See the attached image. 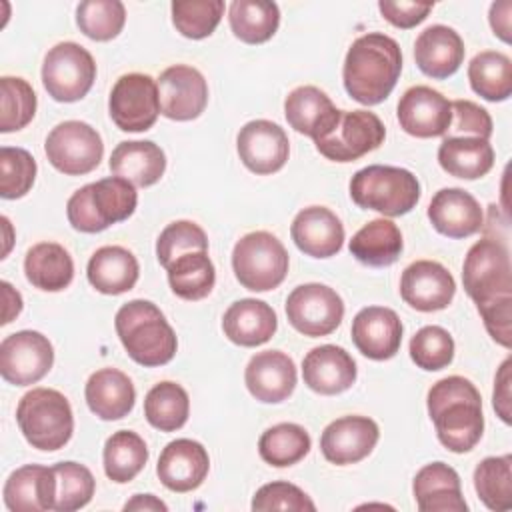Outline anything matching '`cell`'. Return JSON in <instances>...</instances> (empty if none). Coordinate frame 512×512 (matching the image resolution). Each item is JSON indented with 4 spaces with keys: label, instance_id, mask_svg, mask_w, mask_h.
<instances>
[{
    "label": "cell",
    "instance_id": "1",
    "mask_svg": "<svg viewBox=\"0 0 512 512\" xmlns=\"http://www.w3.org/2000/svg\"><path fill=\"white\" fill-rule=\"evenodd\" d=\"M428 416L444 448L470 452L482 438L484 414L478 388L464 376H446L432 384L426 396Z\"/></svg>",
    "mask_w": 512,
    "mask_h": 512
},
{
    "label": "cell",
    "instance_id": "2",
    "mask_svg": "<svg viewBox=\"0 0 512 512\" xmlns=\"http://www.w3.org/2000/svg\"><path fill=\"white\" fill-rule=\"evenodd\" d=\"M402 72V50L398 42L382 32L358 36L344 58L342 80L352 100L374 106L394 90Z\"/></svg>",
    "mask_w": 512,
    "mask_h": 512
},
{
    "label": "cell",
    "instance_id": "3",
    "mask_svg": "<svg viewBox=\"0 0 512 512\" xmlns=\"http://www.w3.org/2000/svg\"><path fill=\"white\" fill-rule=\"evenodd\" d=\"M114 326L126 354L140 366H164L176 354V334L162 310L150 300H130L120 306Z\"/></svg>",
    "mask_w": 512,
    "mask_h": 512
},
{
    "label": "cell",
    "instance_id": "4",
    "mask_svg": "<svg viewBox=\"0 0 512 512\" xmlns=\"http://www.w3.org/2000/svg\"><path fill=\"white\" fill-rule=\"evenodd\" d=\"M136 204L138 194L134 184L120 176H110L76 190L68 198L66 216L74 230L96 234L130 218Z\"/></svg>",
    "mask_w": 512,
    "mask_h": 512
},
{
    "label": "cell",
    "instance_id": "5",
    "mask_svg": "<svg viewBox=\"0 0 512 512\" xmlns=\"http://www.w3.org/2000/svg\"><path fill=\"white\" fill-rule=\"evenodd\" d=\"M22 436L32 448L54 452L68 444L74 432V416L68 398L54 388H32L16 408Z\"/></svg>",
    "mask_w": 512,
    "mask_h": 512
},
{
    "label": "cell",
    "instance_id": "6",
    "mask_svg": "<svg viewBox=\"0 0 512 512\" xmlns=\"http://www.w3.org/2000/svg\"><path fill=\"white\" fill-rule=\"evenodd\" d=\"M348 188L356 206L392 218L408 214L420 200L418 178L400 166L372 164L360 168Z\"/></svg>",
    "mask_w": 512,
    "mask_h": 512
},
{
    "label": "cell",
    "instance_id": "7",
    "mask_svg": "<svg viewBox=\"0 0 512 512\" xmlns=\"http://www.w3.org/2000/svg\"><path fill=\"white\" fill-rule=\"evenodd\" d=\"M288 252L284 244L266 230L244 234L232 250L236 280L252 292L278 288L288 274Z\"/></svg>",
    "mask_w": 512,
    "mask_h": 512
},
{
    "label": "cell",
    "instance_id": "8",
    "mask_svg": "<svg viewBox=\"0 0 512 512\" xmlns=\"http://www.w3.org/2000/svg\"><path fill=\"white\" fill-rule=\"evenodd\" d=\"M462 282L466 294L476 306L490 304L498 298L512 296L510 252L502 240L482 238L474 242L464 258Z\"/></svg>",
    "mask_w": 512,
    "mask_h": 512
},
{
    "label": "cell",
    "instance_id": "9",
    "mask_svg": "<svg viewBox=\"0 0 512 512\" xmlns=\"http://www.w3.org/2000/svg\"><path fill=\"white\" fill-rule=\"evenodd\" d=\"M96 80V62L92 54L76 42H58L42 64V84L56 102L82 100Z\"/></svg>",
    "mask_w": 512,
    "mask_h": 512
},
{
    "label": "cell",
    "instance_id": "10",
    "mask_svg": "<svg viewBox=\"0 0 512 512\" xmlns=\"http://www.w3.org/2000/svg\"><path fill=\"white\" fill-rule=\"evenodd\" d=\"M44 152L58 172L66 176H82L100 164L104 144L90 124L82 120H64L46 136Z\"/></svg>",
    "mask_w": 512,
    "mask_h": 512
},
{
    "label": "cell",
    "instance_id": "11",
    "mask_svg": "<svg viewBox=\"0 0 512 512\" xmlns=\"http://www.w3.org/2000/svg\"><path fill=\"white\" fill-rule=\"evenodd\" d=\"M386 138L382 120L370 110H340L332 130L314 140L316 150L332 162H354L376 150Z\"/></svg>",
    "mask_w": 512,
    "mask_h": 512
},
{
    "label": "cell",
    "instance_id": "12",
    "mask_svg": "<svg viewBox=\"0 0 512 512\" xmlns=\"http://www.w3.org/2000/svg\"><path fill=\"white\" fill-rule=\"evenodd\" d=\"M286 318L290 326L304 336H328L344 318V302L340 294L326 284H302L286 298Z\"/></svg>",
    "mask_w": 512,
    "mask_h": 512
},
{
    "label": "cell",
    "instance_id": "13",
    "mask_svg": "<svg viewBox=\"0 0 512 512\" xmlns=\"http://www.w3.org/2000/svg\"><path fill=\"white\" fill-rule=\"evenodd\" d=\"M108 112L122 132L150 130L160 114L158 86L154 78L140 72L120 76L112 86Z\"/></svg>",
    "mask_w": 512,
    "mask_h": 512
},
{
    "label": "cell",
    "instance_id": "14",
    "mask_svg": "<svg viewBox=\"0 0 512 512\" xmlns=\"http://www.w3.org/2000/svg\"><path fill=\"white\" fill-rule=\"evenodd\" d=\"M54 364L50 340L36 330H20L0 344V374L14 386H30L42 380Z\"/></svg>",
    "mask_w": 512,
    "mask_h": 512
},
{
    "label": "cell",
    "instance_id": "15",
    "mask_svg": "<svg viewBox=\"0 0 512 512\" xmlns=\"http://www.w3.org/2000/svg\"><path fill=\"white\" fill-rule=\"evenodd\" d=\"M156 86L160 114L170 120H194L208 104V84L202 72L188 64L168 66L156 80Z\"/></svg>",
    "mask_w": 512,
    "mask_h": 512
},
{
    "label": "cell",
    "instance_id": "16",
    "mask_svg": "<svg viewBox=\"0 0 512 512\" xmlns=\"http://www.w3.org/2000/svg\"><path fill=\"white\" fill-rule=\"evenodd\" d=\"M400 128L416 138L444 136L452 122V102L430 86L408 88L396 108Z\"/></svg>",
    "mask_w": 512,
    "mask_h": 512
},
{
    "label": "cell",
    "instance_id": "17",
    "mask_svg": "<svg viewBox=\"0 0 512 512\" xmlns=\"http://www.w3.org/2000/svg\"><path fill=\"white\" fill-rule=\"evenodd\" d=\"M236 150L242 164L260 176L278 172L290 154V142L276 122L250 120L236 136Z\"/></svg>",
    "mask_w": 512,
    "mask_h": 512
},
{
    "label": "cell",
    "instance_id": "18",
    "mask_svg": "<svg viewBox=\"0 0 512 512\" xmlns=\"http://www.w3.org/2000/svg\"><path fill=\"white\" fill-rule=\"evenodd\" d=\"M454 294L456 282L440 262L416 260L402 272L400 296L418 312L444 310L452 302Z\"/></svg>",
    "mask_w": 512,
    "mask_h": 512
},
{
    "label": "cell",
    "instance_id": "19",
    "mask_svg": "<svg viewBox=\"0 0 512 512\" xmlns=\"http://www.w3.org/2000/svg\"><path fill=\"white\" fill-rule=\"evenodd\" d=\"M380 438L378 424L368 416H342L332 420L322 436L320 450L336 466H348L364 460Z\"/></svg>",
    "mask_w": 512,
    "mask_h": 512
},
{
    "label": "cell",
    "instance_id": "20",
    "mask_svg": "<svg viewBox=\"0 0 512 512\" xmlns=\"http://www.w3.org/2000/svg\"><path fill=\"white\" fill-rule=\"evenodd\" d=\"M210 456L206 448L190 438H176L160 452L156 474L172 492L196 490L208 476Z\"/></svg>",
    "mask_w": 512,
    "mask_h": 512
},
{
    "label": "cell",
    "instance_id": "21",
    "mask_svg": "<svg viewBox=\"0 0 512 512\" xmlns=\"http://www.w3.org/2000/svg\"><path fill=\"white\" fill-rule=\"evenodd\" d=\"M402 322L392 308L366 306L352 320V342L370 360H390L402 344Z\"/></svg>",
    "mask_w": 512,
    "mask_h": 512
},
{
    "label": "cell",
    "instance_id": "22",
    "mask_svg": "<svg viewBox=\"0 0 512 512\" xmlns=\"http://www.w3.org/2000/svg\"><path fill=\"white\" fill-rule=\"evenodd\" d=\"M296 364L282 350H264L250 358L244 370L248 392L264 404L284 402L296 388Z\"/></svg>",
    "mask_w": 512,
    "mask_h": 512
},
{
    "label": "cell",
    "instance_id": "23",
    "mask_svg": "<svg viewBox=\"0 0 512 512\" xmlns=\"http://www.w3.org/2000/svg\"><path fill=\"white\" fill-rule=\"evenodd\" d=\"M302 378L318 394H342L356 382V362L342 346L322 344L304 356Z\"/></svg>",
    "mask_w": 512,
    "mask_h": 512
},
{
    "label": "cell",
    "instance_id": "24",
    "mask_svg": "<svg viewBox=\"0 0 512 512\" xmlns=\"http://www.w3.org/2000/svg\"><path fill=\"white\" fill-rule=\"evenodd\" d=\"M428 220L436 232L448 238H468L484 226V212L470 192L442 188L428 204Z\"/></svg>",
    "mask_w": 512,
    "mask_h": 512
},
{
    "label": "cell",
    "instance_id": "25",
    "mask_svg": "<svg viewBox=\"0 0 512 512\" xmlns=\"http://www.w3.org/2000/svg\"><path fill=\"white\" fill-rule=\"evenodd\" d=\"M290 236L306 256L330 258L344 244V226L330 208L308 206L294 216Z\"/></svg>",
    "mask_w": 512,
    "mask_h": 512
},
{
    "label": "cell",
    "instance_id": "26",
    "mask_svg": "<svg viewBox=\"0 0 512 512\" xmlns=\"http://www.w3.org/2000/svg\"><path fill=\"white\" fill-rule=\"evenodd\" d=\"M414 500L420 512H466L458 472L444 464L432 462L422 466L412 482Z\"/></svg>",
    "mask_w": 512,
    "mask_h": 512
},
{
    "label": "cell",
    "instance_id": "27",
    "mask_svg": "<svg viewBox=\"0 0 512 512\" xmlns=\"http://www.w3.org/2000/svg\"><path fill=\"white\" fill-rule=\"evenodd\" d=\"M464 42L460 34L444 24H432L422 30L414 42L416 66L430 78L452 76L464 60Z\"/></svg>",
    "mask_w": 512,
    "mask_h": 512
},
{
    "label": "cell",
    "instance_id": "28",
    "mask_svg": "<svg viewBox=\"0 0 512 512\" xmlns=\"http://www.w3.org/2000/svg\"><path fill=\"white\" fill-rule=\"evenodd\" d=\"M284 114L290 128L318 140L332 130L340 110L324 90L316 86H298L286 96Z\"/></svg>",
    "mask_w": 512,
    "mask_h": 512
},
{
    "label": "cell",
    "instance_id": "29",
    "mask_svg": "<svg viewBox=\"0 0 512 512\" xmlns=\"http://www.w3.org/2000/svg\"><path fill=\"white\" fill-rule=\"evenodd\" d=\"M278 328L276 312L270 304L256 298H242L228 306L222 318L224 336L244 348L266 344Z\"/></svg>",
    "mask_w": 512,
    "mask_h": 512
},
{
    "label": "cell",
    "instance_id": "30",
    "mask_svg": "<svg viewBox=\"0 0 512 512\" xmlns=\"http://www.w3.org/2000/svg\"><path fill=\"white\" fill-rule=\"evenodd\" d=\"M84 398L92 414L100 420H120L128 416L136 402L132 380L116 368H100L90 374Z\"/></svg>",
    "mask_w": 512,
    "mask_h": 512
},
{
    "label": "cell",
    "instance_id": "31",
    "mask_svg": "<svg viewBox=\"0 0 512 512\" xmlns=\"http://www.w3.org/2000/svg\"><path fill=\"white\" fill-rule=\"evenodd\" d=\"M2 496L12 512L54 510V470L26 464L8 476Z\"/></svg>",
    "mask_w": 512,
    "mask_h": 512
},
{
    "label": "cell",
    "instance_id": "32",
    "mask_svg": "<svg viewBox=\"0 0 512 512\" xmlns=\"http://www.w3.org/2000/svg\"><path fill=\"white\" fill-rule=\"evenodd\" d=\"M108 164L114 176L146 188L162 178L166 170V156L152 140H126L112 150Z\"/></svg>",
    "mask_w": 512,
    "mask_h": 512
},
{
    "label": "cell",
    "instance_id": "33",
    "mask_svg": "<svg viewBox=\"0 0 512 512\" xmlns=\"http://www.w3.org/2000/svg\"><path fill=\"white\" fill-rule=\"evenodd\" d=\"M86 276L98 292L118 296L134 288L140 266L130 250L122 246H102L90 256Z\"/></svg>",
    "mask_w": 512,
    "mask_h": 512
},
{
    "label": "cell",
    "instance_id": "34",
    "mask_svg": "<svg viewBox=\"0 0 512 512\" xmlns=\"http://www.w3.org/2000/svg\"><path fill=\"white\" fill-rule=\"evenodd\" d=\"M438 164L450 176L476 180L492 170L494 148L482 138L446 136L438 148Z\"/></svg>",
    "mask_w": 512,
    "mask_h": 512
},
{
    "label": "cell",
    "instance_id": "35",
    "mask_svg": "<svg viewBox=\"0 0 512 512\" xmlns=\"http://www.w3.org/2000/svg\"><path fill=\"white\" fill-rule=\"evenodd\" d=\"M26 280L44 292H60L70 286L74 278V262L64 246L58 242H38L24 258Z\"/></svg>",
    "mask_w": 512,
    "mask_h": 512
},
{
    "label": "cell",
    "instance_id": "36",
    "mask_svg": "<svg viewBox=\"0 0 512 512\" xmlns=\"http://www.w3.org/2000/svg\"><path fill=\"white\" fill-rule=\"evenodd\" d=\"M350 254L372 268L394 264L404 248L400 228L386 218H376L364 224L348 244Z\"/></svg>",
    "mask_w": 512,
    "mask_h": 512
},
{
    "label": "cell",
    "instance_id": "37",
    "mask_svg": "<svg viewBox=\"0 0 512 512\" xmlns=\"http://www.w3.org/2000/svg\"><path fill=\"white\" fill-rule=\"evenodd\" d=\"M232 34L246 44L268 42L280 26V10L268 0H234L228 8Z\"/></svg>",
    "mask_w": 512,
    "mask_h": 512
},
{
    "label": "cell",
    "instance_id": "38",
    "mask_svg": "<svg viewBox=\"0 0 512 512\" xmlns=\"http://www.w3.org/2000/svg\"><path fill=\"white\" fill-rule=\"evenodd\" d=\"M472 90L488 102H504L512 94V62L504 52H478L468 64Z\"/></svg>",
    "mask_w": 512,
    "mask_h": 512
},
{
    "label": "cell",
    "instance_id": "39",
    "mask_svg": "<svg viewBox=\"0 0 512 512\" xmlns=\"http://www.w3.org/2000/svg\"><path fill=\"white\" fill-rule=\"evenodd\" d=\"M168 284L182 300L206 298L216 282V270L208 252H186L178 256L168 268Z\"/></svg>",
    "mask_w": 512,
    "mask_h": 512
},
{
    "label": "cell",
    "instance_id": "40",
    "mask_svg": "<svg viewBox=\"0 0 512 512\" xmlns=\"http://www.w3.org/2000/svg\"><path fill=\"white\" fill-rule=\"evenodd\" d=\"M104 472L116 484L134 480L148 462V446L132 430L114 432L104 444Z\"/></svg>",
    "mask_w": 512,
    "mask_h": 512
},
{
    "label": "cell",
    "instance_id": "41",
    "mask_svg": "<svg viewBox=\"0 0 512 512\" xmlns=\"http://www.w3.org/2000/svg\"><path fill=\"white\" fill-rule=\"evenodd\" d=\"M190 414L188 392L170 380L154 384L144 398V416L150 426L160 432L182 428Z\"/></svg>",
    "mask_w": 512,
    "mask_h": 512
},
{
    "label": "cell",
    "instance_id": "42",
    "mask_svg": "<svg viewBox=\"0 0 512 512\" xmlns=\"http://www.w3.org/2000/svg\"><path fill=\"white\" fill-rule=\"evenodd\" d=\"M310 446V434L300 424L294 422L270 426L268 430L262 432L258 440L260 458L274 468L298 464L310 452Z\"/></svg>",
    "mask_w": 512,
    "mask_h": 512
},
{
    "label": "cell",
    "instance_id": "43",
    "mask_svg": "<svg viewBox=\"0 0 512 512\" xmlns=\"http://www.w3.org/2000/svg\"><path fill=\"white\" fill-rule=\"evenodd\" d=\"M474 488L486 508L502 512L512 506V456H488L474 470Z\"/></svg>",
    "mask_w": 512,
    "mask_h": 512
},
{
    "label": "cell",
    "instance_id": "44",
    "mask_svg": "<svg viewBox=\"0 0 512 512\" xmlns=\"http://www.w3.org/2000/svg\"><path fill=\"white\" fill-rule=\"evenodd\" d=\"M54 470V510L72 512L84 508L96 488L92 472L78 462H60L52 466Z\"/></svg>",
    "mask_w": 512,
    "mask_h": 512
},
{
    "label": "cell",
    "instance_id": "45",
    "mask_svg": "<svg viewBox=\"0 0 512 512\" xmlns=\"http://www.w3.org/2000/svg\"><path fill=\"white\" fill-rule=\"evenodd\" d=\"M126 22V8L120 0H86L76 8V24L84 36L96 42L116 38Z\"/></svg>",
    "mask_w": 512,
    "mask_h": 512
},
{
    "label": "cell",
    "instance_id": "46",
    "mask_svg": "<svg viewBox=\"0 0 512 512\" xmlns=\"http://www.w3.org/2000/svg\"><path fill=\"white\" fill-rule=\"evenodd\" d=\"M36 114V94L18 76L0 78V132H16L32 122Z\"/></svg>",
    "mask_w": 512,
    "mask_h": 512
},
{
    "label": "cell",
    "instance_id": "47",
    "mask_svg": "<svg viewBox=\"0 0 512 512\" xmlns=\"http://www.w3.org/2000/svg\"><path fill=\"white\" fill-rule=\"evenodd\" d=\"M174 28L190 38L202 40L210 36L222 20L224 2L222 0H174L172 6Z\"/></svg>",
    "mask_w": 512,
    "mask_h": 512
},
{
    "label": "cell",
    "instance_id": "48",
    "mask_svg": "<svg viewBox=\"0 0 512 512\" xmlns=\"http://www.w3.org/2000/svg\"><path fill=\"white\" fill-rule=\"evenodd\" d=\"M36 178V160L24 148H0V196L16 200L30 192Z\"/></svg>",
    "mask_w": 512,
    "mask_h": 512
},
{
    "label": "cell",
    "instance_id": "49",
    "mask_svg": "<svg viewBox=\"0 0 512 512\" xmlns=\"http://www.w3.org/2000/svg\"><path fill=\"white\" fill-rule=\"evenodd\" d=\"M186 252H208L206 232L192 220L170 222L156 240V258L168 268L178 256Z\"/></svg>",
    "mask_w": 512,
    "mask_h": 512
},
{
    "label": "cell",
    "instance_id": "50",
    "mask_svg": "<svg viewBox=\"0 0 512 512\" xmlns=\"http://www.w3.org/2000/svg\"><path fill=\"white\" fill-rule=\"evenodd\" d=\"M412 362L428 372L446 368L454 358V340L442 326H424L410 340Z\"/></svg>",
    "mask_w": 512,
    "mask_h": 512
},
{
    "label": "cell",
    "instance_id": "51",
    "mask_svg": "<svg viewBox=\"0 0 512 512\" xmlns=\"http://www.w3.org/2000/svg\"><path fill=\"white\" fill-rule=\"evenodd\" d=\"M252 510H294V512H314L316 506L310 496L290 482H270L256 490L252 498Z\"/></svg>",
    "mask_w": 512,
    "mask_h": 512
},
{
    "label": "cell",
    "instance_id": "52",
    "mask_svg": "<svg viewBox=\"0 0 512 512\" xmlns=\"http://www.w3.org/2000/svg\"><path fill=\"white\" fill-rule=\"evenodd\" d=\"M448 136H472L488 140L492 136V118L488 110L472 100L452 102V122L446 132Z\"/></svg>",
    "mask_w": 512,
    "mask_h": 512
},
{
    "label": "cell",
    "instance_id": "53",
    "mask_svg": "<svg viewBox=\"0 0 512 512\" xmlns=\"http://www.w3.org/2000/svg\"><path fill=\"white\" fill-rule=\"evenodd\" d=\"M484 326L494 342L504 348L512 346V296L498 298L478 308Z\"/></svg>",
    "mask_w": 512,
    "mask_h": 512
},
{
    "label": "cell",
    "instance_id": "54",
    "mask_svg": "<svg viewBox=\"0 0 512 512\" xmlns=\"http://www.w3.org/2000/svg\"><path fill=\"white\" fill-rule=\"evenodd\" d=\"M434 8L432 2H406V0H380L378 10L392 26L408 30L426 20L430 10Z\"/></svg>",
    "mask_w": 512,
    "mask_h": 512
},
{
    "label": "cell",
    "instance_id": "55",
    "mask_svg": "<svg viewBox=\"0 0 512 512\" xmlns=\"http://www.w3.org/2000/svg\"><path fill=\"white\" fill-rule=\"evenodd\" d=\"M510 366H512V360L506 358L500 368H498V374H496V380H494V394H492V406L496 410V414L500 416V420L504 424H510L512 422V394H510V382H512V376H510Z\"/></svg>",
    "mask_w": 512,
    "mask_h": 512
},
{
    "label": "cell",
    "instance_id": "56",
    "mask_svg": "<svg viewBox=\"0 0 512 512\" xmlns=\"http://www.w3.org/2000/svg\"><path fill=\"white\" fill-rule=\"evenodd\" d=\"M510 14H512V2L502 0L490 6V16H488L494 34L506 44H510Z\"/></svg>",
    "mask_w": 512,
    "mask_h": 512
},
{
    "label": "cell",
    "instance_id": "57",
    "mask_svg": "<svg viewBox=\"0 0 512 512\" xmlns=\"http://www.w3.org/2000/svg\"><path fill=\"white\" fill-rule=\"evenodd\" d=\"M2 298H4L2 324H10L22 312V296L8 282H2Z\"/></svg>",
    "mask_w": 512,
    "mask_h": 512
},
{
    "label": "cell",
    "instance_id": "58",
    "mask_svg": "<svg viewBox=\"0 0 512 512\" xmlns=\"http://www.w3.org/2000/svg\"><path fill=\"white\" fill-rule=\"evenodd\" d=\"M124 510L126 512L128 510H150V512L162 510V512H166L168 506L162 500H158L154 494H136V496H132V500H128L124 504Z\"/></svg>",
    "mask_w": 512,
    "mask_h": 512
},
{
    "label": "cell",
    "instance_id": "59",
    "mask_svg": "<svg viewBox=\"0 0 512 512\" xmlns=\"http://www.w3.org/2000/svg\"><path fill=\"white\" fill-rule=\"evenodd\" d=\"M2 226H4V232H6V246H4L2 258H6L8 252H10V246H12V240H10V230H12V226H10V220H8L6 216H2Z\"/></svg>",
    "mask_w": 512,
    "mask_h": 512
}]
</instances>
